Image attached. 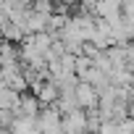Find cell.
<instances>
[{
    "label": "cell",
    "instance_id": "277c9868",
    "mask_svg": "<svg viewBox=\"0 0 134 134\" xmlns=\"http://www.w3.org/2000/svg\"><path fill=\"white\" fill-rule=\"evenodd\" d=\"M19 105H21V92L3 84V90H0V108H11V110H16Z\"/></svg>",
    "mask_w": 134,
    "mask_h": 134
},
{
    "label": "cell",
    "instance_id": "52a82bcc",
    "mask_svg": "<svg viewBox=\"0 0 134 134\" xmlns=\"http://www.w3.org/2000/svg\"><path fill=\"white\" fill-rule=\"evenodd\" d=\"M129 19H131V21H134V13H131V16H129Z\"/></svg>",
    "mask_w": 134,
    "mask_h": 134
},
{
    "label": "cell",
    "instance_id": "3957f363",
    "mask_svg": "<svg viewBox=\"0 0 134 134\" xmlns=\"http://www.w3.org/2000/svg\"><path fill=\"white\" fill-rule=\"evenodd\" d=\"M47 21H50V13H40L32 8L29 19H26V34H37V32H47Z\"/></svg>",
    "mask_w": 134,
    "mask_h": 134
},
{
    "label": "cell",
    "instance_id": "7a4b0ae2",
    "mask_svg": "<svg viewBox=\"0 0 134 134\" xmlns=\"http://www.w3.org/2000/svg\"><path fill=\"white\" fill-rule=\"evenodd\" d=\"M63 129L71 131V134H87L90 131V118H87V110L84 108H76L71 113L63 116Z\"/></svg>",
    "mask_w": 134,
    "mask_h": 134
},
{
    "label": "cell",
    "instance_id": "8992f818",
    "mask_svg": "<svg viewBox=\"0 0 134 134\" xmlns=\"http://www.w3.org/2000/svg\"><path fill=\"white\" fill-rule=\"evenodd\" d=\"M19 3H21V5H32V3H34V0H19Z\"/></svg>",
    "mask_w": 134,
    "mask_h": 134
},
{
    "label": "cell",
    "instance_id": "5b68a950",
    "mask_svg": "<svg viewBox=\"0 0 134 134\" xmlns=\"http://www.w3.org/2000/svg\"><path fill=\"white\" fill-rule=\"evenodd\" d=\"M129 116H131V118H134V100H131V103H129Z\"/></svg>",
    "mask_w": 134,
    "mask_h": 134
},
{
    "label": "cell",
    "instance_id": "6da1fadb",
    "mask_svg": "<svg viewBox=\"0 0 134 134\" xmlns=\"http://www.w3.org/2000/svg\"><path fill=\"white\" fill-rule=\"evenodd\" d=\"M76 100H79V108L90 110V108H97L100 105V90L92 84V82H79L76 84Z\"/></svg>",
    "mask_w": 134,
    "mask_h": 134
}]
</instances>
